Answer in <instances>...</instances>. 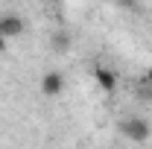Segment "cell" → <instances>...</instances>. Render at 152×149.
Instances as JSON below:
<instances>
[{
	"label": "cell",
	"instance_id": "obj_1",
	"mask_svg": "<svg viewBox=\"0 0 152 149\" xmlns=\"http://www.w3.org/2000/svg\"><path fill=\"white\" fill-rule=\"evenodd\" d=\"M120 134L129 137L132 143H146L149 134H152V126L143 120V117H126V120L120 123Z\"/></svg>",
	"mask_w": 152,
	"mask_h": 149
},
{
	"label": "cell",
	"instance_id": "obj_2",
	"mask_svg": "<svg viewBox=\"0 0 152 149\" xmlns=\"http://www.w3.org/2000/svg\"><path fill=\"white\" fill-rule=\"evenodd\" d=\"M20 32H23V20H20V15H15V12L0 15V35H3V38H18Z\"/></svg>",
	"mask_w": 152,
	"mask_h": 149
},
{
	"label": "cell",
	"instance_id": "obj_3",
	"mask_svg": "<svg viewBox=\"0 0 152 149\" xmlns=\"http://www.w3.org/2000/svg\"><path fill=\"white\" fill-rule=\"evenodd\" d=\"M61 91H64V76L58 73V70L44 73V79H41V93L44 96H58Z\"/></svg>",
	"mask_w": 152,
	"mask_h": 149
},
{
	"label": "cell",
	"instance_id": "obj_4",
	"mask_svg": "<svg viewBox=\"0 0 152 149\" xmlns=\"http://www.w3.org/2000/svg\"><path fill=\"white\" fill-rule=\"evenodd\" d=\"M94 79H96V85H99V91H105V93L117 91V76L108 67H94Z\"/></svg>",
	"mask_w": 152,
	"mask_h": 149
},
{
	"label": "cell",
	"instance_id": "obj_5",
	"mask_svg": "<svg viewBox=\"0 0 152 149\" xmlns=\"http://www.w3.org/2000/svg\"><path fill=\"white\" fill-rule=\"evenodd\" d=\"M53 50H56V53H64V50H67V35H64V32H56V35H53Z\"/></svg>",
	"mask_w": 152,
	"mask_h": 149
},
{
	"label": "cell",
	"instance_id": "obj_6",
	"mask_svg": "<svg viewBox=\"0 0 152 149\" xmlns=\"http://www.w3.org/2000/svg\"><path fill=\"white\" fill-rule=\"evenodd\" d=\"M123 9H137V0H117Z\"/></svg>",
	"mask_w": 152,
	"mask_h": 149
},
{
	"label": "cell",
	"instance_id": "obj_7",
	"mask_svg": "<svg viewBox=\"0 0 152 149\" xmlns=\"http://www.w3.org/2000/svg\"><path fill=\"white\" fill-rule=\"evenodd\" d=\"M6 41H9V38H3V35H0V56L6 53Z\"/></svg>",
	"mask_w": 152,
	"mask_h": 149
},
{
	"label": "cell",
	"instance_id": "obj_8",
	"mask_svg": "<svg viewBox=\"0 0 152 149\" xmlns=\"http://www.w3.org/2000/svg\"><path fill=\"white\" fill-rule=\"evenodd\" d=\"M143 82H146V85H152V67L146 70V76H143Z\"/></svg>",
	"mask_w": 152,
	"mask_h": 149
},
{
	"label": "cell",
	"instance_id": "obj_9",
	"mask_svg": "<svg viewBox=\"0 0 152 149\" xmlns=\"http://www.w3.org/2000/svg\"><path fill=\"white\" fill-rule=\"evenodd\" d=\"M47 3H58V0H47Z\"/></svg>",
	"mask_w": 152,
	"mask_h": 149
}]
</instances>
